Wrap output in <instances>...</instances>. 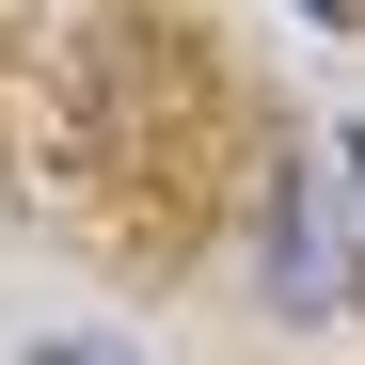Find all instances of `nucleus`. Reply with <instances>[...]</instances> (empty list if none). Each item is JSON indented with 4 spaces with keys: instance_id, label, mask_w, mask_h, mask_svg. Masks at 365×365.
I'll list each match as a JSON object with an SVG mask.
<instances>
[{
    "instance_id": "obj_1",
    "label": "nucleus",
    "mask_w": 365,
    "mask_h": 365,
    "mask_svg": "<svg viewBox=\"0 0 365 365\" xmlns=\"http://www.w3.org/2000/svg\"><path fill=\"white\" fill-rule=\"evenodd\" d=\"M255 302H270V318H334V302H349V222H334V191H318V159H270Z\"/></svg>"
},
{
    "instance_id": "obj_2",
    "label": "nucleus",
    "mask_w": 365,
    "mask_h": 365,
    "mask_svg": "<svg viewBox=\"0 0 365 365\" xmlns=\"http://www.w3.org/2000/svg\"><path fill=\"white\" fill-rule=\"evenodd\" d=\"M32 365H143V349H111V334H32Z\"/></svg>"
},
{
    "instance_id": "obj_3",
    "label": "nucleus",
    "mask_w": 365,
    "mask_h": 365,
    "mask_svg": "<svg viewBox=\"0 0 365 365\" xmlns=\"http://www.w3.org/2000/svg\"><path fill=\"white\" fill-rule=\"evenodd\" d=\"M334 175H349V191H365V128H334Z\"/></svg>"
},
{
    "instance_id": "obj_4",
    "label": "nucleus",
    "mask_w": 365,
    "mask_h": 365,
    "mask_svg": "<svg viewBox=\"0 0 365 365\" xmlns=\"http://www.w3.org/2000/svg\"><path fill=\"white\" fill-rule=\"evenodd\" d=\"M302 16H318V32H349V0H302Z\"/></svg>"
}]
</instances>
